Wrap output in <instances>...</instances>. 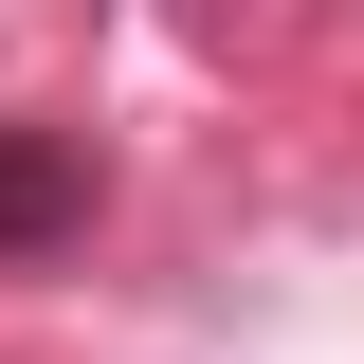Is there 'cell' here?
<instances>
[{
  "label": "cell",
  "instance_id": "cell-1",
  "mask_svg": "<svg viewBox=\"0 0 364 364\" xmlns=\"http://www.w3.org/2000/svg\"><path fill=\"white\" fill-rule=\"evenodd\" d=\"M91 237V128H0V255H73Z\"/></svg>",
  "mask_w": 364,
  "mask_h": 364
}]
</instances>
